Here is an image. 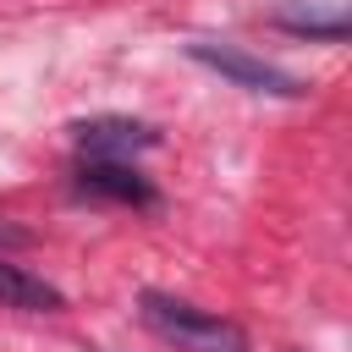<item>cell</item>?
I'll use <instances>...</instances> for the list:
<instances>
[{
  "mask_svg": "<svg viewBox=\"0 0 352 352\" xmlns=\"http://www.w3.org/2000/svg\"><path fill=\"white\" fill-rule=\"evenodd\" d=\"M0 308H22V314H60L66 308V292L50 286L44 275L0 258Z\"/></svg>",
  "mask_w": 352,
  "mask_h": 352,
  "instance_id": "5",
  "label": "cell"
},
{
  "mask_svg": "<svg viewBox=\"0 0 352 352\" xmlns=\"http://www.w3.org/2000/svg\"><path fill=\"white\" fill-rule=\"evenodd\" d=\"M138 314L176 352H253V341H248V330L236 319H220V314H209V308H198L187 297H170V292H143Z\"/></svg>",
  "mask_w": 352,
  "mask_h": 352,
  "instance_id": "1",
  "label": "cell"
},
{
  "mask_svg": "<svg viewBox=\"0 0 352 352\" xmlns=\"http://www.w3.org/2000/svg\"><path fill=\"white\" fill-rule=\"evenodd\" d=\"M28 242H33V231H22V226L0 220V253H16V248H28Z\"/></svg>",
  "mask_w": 352,
  "mask_h": 352,
  "instance_id": "7",
  "label": "cell"
},
{
  "mask_svg": "<svg viewBox=\"0 0 352 352\" xmlns=\"http://www.w3.org/2000/svg\"><path fill=\"white\" fill-rule=\"evenodd\" d=\"M72 187L82 198H104V204H126V209H160V187L126 160H82L72 170Z\"/></svg>",
  "mask_w": 352,
  "mask_h": 352,
  "instance_id": "3",
  "label": "cell"
},
{
  "mask_svg": "<svg viewBox=\"0 0 352 352\" xmlns=\"http://www.w3.org/2000/svg\"><path fill=\"white\" fill-rule=\"evenodd\" d=\"M270 28H280V33H292V38H308V44H346V33H352V22H346V11H302V6H280V11H270Z\"/></svg>",
  "mask_w": 352,
  "mask_h": 352,
  "instance_id": "6",
  "label": "cell"
},
{
  "mask_svg": "<svg viewBox=\"0 0 352 352\" xmlns=\"http://www.w3.org/2000/svg\"><path fill=\"white\" fill-rule=\"evenodd\" d=\"M72 143L82 148V160H132L143 148H160V132L138 116H88L72 121Z\"/></svg>",
  "mask_w": 352,
  "mask_h": 352,
  "instance_id": "4",
  "label": "cell"
},
{
  "mask_svg": "<svg viewBox=\"0 0 352 352\" xmlns=\"http://www.w3.org/2000/svg\"><path fill=\"white\" fill-rule=\"evenodd\" d=\"M187 55H192L198 66L220 72L231 88H248V94H270V99H302V94H308L302 77H292V72H280V66H270V60L236 50V44H209V38H198V44H187Z\"/></svg>",
  "mask_w": 352,
  "mask_h": 352,
  "instance_id": "2",
  "label": "cell"
}]
</instances>
